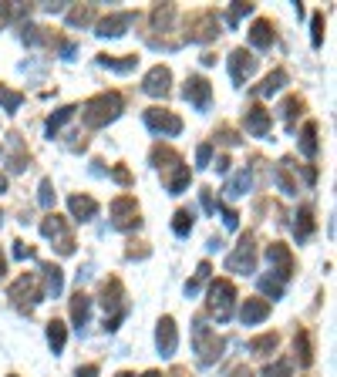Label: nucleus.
Segmentation results:
<instances>
[{"mask_svg":"<svg viewBox=\"0 0 337 377\" xmlns=\"http://www.w3.org/2000/svg\"><path fill=\"white\" fill-rule=\"evenodd\" d=\"M182 98L193 104L196 111H206L209 102H213V84H209L203 75H189L186 84H182Z\"/></svg>","mask_w":337,"mask_h":377,"instance_id":"10","label":"nucleus"},{"mask_svg":"<svg viewBox=\"0 0 337 377\" xmlns=\"http://www.w3.org/2000/svg\"><path fill=\"white\" fill-rule=\"evenodd\" d=\"M193 222H196L193 209H179V212L172 216V233L179 236V239H186V236L193 233Z\"/></svg>","mask_w":337,"mask_h":377,"instance_id":"33","label":"nucleus"},{"mask_svg":"<svg viewBox=\"0 0 337 377\" xmlns=\"http://www.w3.org/2000/svg\"><path fill=\"white\" fill-rule=\"evenodd\" d=\"M260 290H263V293H267L270 300H280V297H284V283H280L277 276H263V280H260Z\"/></svg>","mask_w":337,"mask_h":377,"instance_id":"42","label":"nucleus"},{"mask_svg":"<svg viewBox=\"0 0 337 377\" xmlns=\"http://www.w3.org/2000/svg\"><path fill=\"white\" fill-rule=\"evenodd\" d=\"M273 40H277V34H273V24L270 21H253V27H250V44L257 48V51H270Z\"/></svg>","mask_w":337,"mask_h":377,"instance_id":"20","label":"nucleus"},{"mask_svg":"<svg viewBox=\"0 0 337 377\" xmlns=\"http://www.w3.org/2000/svg\"><path fill=\"white\" fill-rule=\"evenodd\" d=\"M75 377H98V364H81L75 371Z\"/></svg>","mask_w":337,"mask_h":377,"instance_id":"52","label":"nucleus"},{"mask_svg":"<svg viewBox=\"0 0 337 377\" xmlns=\"http://www.w3.org/2000/svg\"><path fill=\"white\" fill-rule=\"evenodd\" d=\"M189 182H193V169H189V165H182V162L166 175V189H168V195H182L186 189H189Z\"/></svg>","mask_w":337,"mask_h":377,"instance_id":"23","label":"nucleus"},{"mask_svg":"<svg viewBox=\"0 0 337 377\" xmlns=\"http://www.w3.org/2000/svg\"><path fill=\"white\" fill-rule=\"evenodd\" d=\"M21 104H24V94L11 92V88H4V84H0V108H4V111H11V115H14Z\"/></svg>","mask_w":337,"mask_h":377,"instance_id":"39","label":"nucleus"},{"mask_svg":"<svg viewBox=\"0 0 337 377\" xmlns=\"http://www.w3.org/2000/svg\"><path fill=\"white\" fill-rule=\"evenodd\" d=\"M216 138H220V142H226V145L240 142V135H236V131H230V129H220V135H216Z\"/></svg>","mask_w":337,"mask_h":377,"instance_id":"53","label":"nucleus"},{"mask_svg":"<svg viewBox=\"0 0 337 377\" xmlns=\"http://www.w3.org/2000/svg\"><path fill=\"white\" fill-rule=\"evenodd\" d=\"M95 21V7L85 4V7H75V11H68V27H88Z\"/></svg>","mask_w":337,"mask_h":377,"instance_id":"37","label":"nucleus"},{"mask_svg":"<svg viewBox=\"0 0 337 377\" xmlns=\"http://www.w3.org/2000/svg\"><path fill=\"white\" fill-rule=\"evenodd\" d=\"M68 209H71L75 222H91L98 216V202H95L91 195H71V199H68Z\"/></svg>","mask_w":337,"mask_h":377,"instance_id":"21","label":"nucleus"},{"mask_svg":"<svg viewBox=\"0 0 337 377\" xmlns=\"http://www.w3.org/2000/svg\"><path fill=\"white\" fill-rule=\"evenodd\" d=\"M102 67H108V71H115V75H129V71H135V65H139V58L135 54H129V58H112V54H98L95 58Z\"/></svg>","mask_w":337,"mask_h":377,"instance_id":"25","label":"nucleus"},{"mask_svg":"<svg viewBox=\"0 0 337 377\" xmlns=\"http://www.w3.org/2000/svg\"><path fill=\"white\" fill-rule=\"evenodd\" d=\"M142 377H162V374H159V371H145Z\"/></svg>","mask_w":337,"mask_h":377,"instance_id":"59","label":"nucleus"},{"mask_svg":"<svg viewBox=\"0 0 337 377\" xmlns=\"http://www.w3.org/2000/svg\"><path fill=\"white\" fill-rule=\"evenodd\" d=\"M24 13H31V7H17V4H0V27H7L11 21L24 17Z\"/></svg>","mask_w":337,"mask_h":377,"instance_id":"40","label":"nucleus"},{"mask_svg":"<svg viewBox=\"0 0 337 377\" xmlns=\"http://www.w3.org/2000/svg\"><path fill=\"white\" fill-rule=\"evenodd\" d=\"M220 34V17L213 11H203L196 13L193 21H189V31H186V40H193V44H206V40H216Z\"/></svg>","mask_w":337,"mask_h":377,"instance_id":"9","label":"nucleus"},{"mask_svg":"<svg viewBox=\"0 0 337 377\" xmlns=\"http://www.w3.org/2000/svg\"><path fill=\"white\" fill-rule=\"evenodd\" d=\"M75 111H78V104H65V108H58L51 118H48V125H44V131H48V138H54L58 131L65 129V121H71L75 118Z\"/></svg>","mask_w":337,"mask_h":377,"instance_id":"30","label":"nucleus"},{"mask_svg":"<svg viewBox=\"0 0 337 377\" xmlns=\"http://www.w3.org/2000/svg\"><path fill=\"white\" fill-rule=\"evenodd\" d=\"M142 121H145V129L162 135V138H176V135L182 131V118L172 115L168 108H145Z\"/></svg>","mask_w":337,"mask_h":377,"instance_id":"7","label":"nucleus"},{"mask_svg":"<svg viewBox=\"0 0 337 377\" xmlns=\"http://www.w3.org/2000/svg\"><path fill=\"white\" fill-rule=\"evenodd\" d=\"M132 24H135V13H132V11H118V13L102 17V21L95 24V34H98V38H122Z\"/></svg>","mask_w":337,"mask_h":377,"instance_id":"13","label":"nucleus"},{"mask_svg":"<svg viewBox=\"0 0 337 377\" xmlns=\"http://www.w3.org/2000/svg\"><path fill=\"white\" fill-rule=\"evenodd\" d=\"M193 351H196V357H199V364H206V367L216 364L223 357V351H226V340H223L216 330H209L203 317L193 320Z\"/></svg>","mask_w":337,"mask_h":377,"instance_id":"2","label":"nucleus"},{"mask_svg":"<svg viewBox=\"0 0 337 377\" xmlns=\"http://www.w3.org/2000/svg\"><path fill=\"white\" fill-rule=\"evenodd\" d=\"M41 273H44V286H41V290H44L48 297H61V290H65V270L54 266V263H44Z\"/></svg>","mask_w":337,"mask_h":377,"instance_id":"22","label":"nucleus"},{"mask_svg":"<svg viewBox=\"0 0 337 377\" xmlns=\"http://www.w3.org/2000/svg\"><path fill=\"white\" fill-rule=\"evenodd\" d=\"M156 347L162 357H172L176 354V347H179V327H176V320L172 317H162L156 327Z\"/></svg>","mask_w":337,"mask_h":377,"instance_id":"16","label":"nucleus"},{"mask_svg":"<svg viewBox=\"0 0 337 377\" xmlns=\"http://www.w3.org/2000/svg\"><path fill=\"white\" fill-rule=\"evenodd\" d=\"M257 54L253 51H243V48H236L233 54H230V78L236 81V84H247L253 75H257Z\"/></svg>","mask_w":337,"mask_h":377,"instance_id":"12","label":"nucleus"},{"mask_svg":"<svg viewBox=\"0 0 337 377\" xmlns=\"http://www.w3.org/2000/svg\"><path fill=\"white\" fill-rule=\"evenodd\" d=\"M168 88H172V71H168L166 65H156L142 78V92L149 94V98H166Z\"/></svg>","mask_w":337,"mask_h":377,"instance_id":"14","label":"nucleus"},{"mask_svg":"<svg viewBox=\"0 0 337 377\" xmlns=\"http://www.w3.org/2000/svg\"><path fill=\"white\" fill-rule=\"evenodd\" d=\"M226 377H253V371H250V367H233Z\"/></svg>","mask_w":337,"mask_h":377,"instance_id":"55","label":"nucleus"},{"mask_svg":"<svg viewBox=\"0 0 337 377\" xmlns=\"http://www.w3.org/2000/svg\"><path fill=\"white\" fill-rule=\"evenodd\" d=\"M287 81H290V75H287L284 67H277V71H270V75L263 78V84H257V88H253V94H260V98H273V94L287 84Z\"/></svg>","mask_w":337,"mask_h":377,"instance_id":"24","label":"nucleus"},{"mask_svg":"<svg viewBox=\"0 0 337 377\" xmlns=\"http://www.w3.org/2000/svg\"><path fill=\"white\" fill-rule=\"evenodd\" d=\"M88 317H91V300L85 293H78V297L71 300V320L81 330V327H88Z\"/></svg>","mask_w":337,"mask_h":377,"instance_id":"31","label":"nucleus"},{"mask_svg":"<svg viewBox=\"0 0 337 377\" xmlns=\"http://www.w3.org/2000/svg\"><path fill=\"white\" fill-rule=\"evenodd\" d=\"M273 185H277V189H280L284 195H297V182L290 179V172H287L284 162H280V165L273 169Z\"/></svg>","mask_w":337,"mask_h":377,"instance_id":"35","label":"nucleus"},{"mask_svg":"<svg viewBox=\"0 0 337 377\" xmlns=\"http://www.w3.org/2000/svg\"><path fill=\"white\" fill-rule=\"evenodd\" d=\"M267 263H270V273L280 280V283H287L290 276H294V253H290V246H284V243H270L267 246Z\"/></svg>","mask_w":337,"mask_h":377,"instance_id":"11","label":"nucleus"},{"mask_svg":"<svg viewBox=\"0 0 337 377\" xmlns=\"http://www.w3.org/2000/svg\"><path fill=\"white\" fill-rule=\"evenodd\" d=\"M152 165H156V169H162V172H168V169H176V165H179L182 158H179V152H172V148H168V145H156V148H152Z\"/></svg>","mask_w":337,"mask_h":377,"instance_id":"29","label":"nucleus"},{"mask_svg":"<svg viewBox=\"0 0 337 377\" xmlns=\"http://www.w3.org/2000/svg\"><path fill=\"white\" fill-rule=\"evenodd\" d=\"M7 273V260H4V253H0V276Z\"/></svg>","mask_w":337,"mask_h":377,"instance_id":"57","label":"nucleus"},{"mask_svg":"<svg viewBox=\"0 0 337 377\" xmlns=\"http://www.w3.org/2000/svg\"><path fill=\"white\" fill-rule=\"evenodd\" d=\"M112 179H115L118 185H129L132 182V172L125 169V165H115V169H112Z\"/></svg>","mask_w":337,"mask_h":377,"instance_id":"50","label":"nucleus"},{"mask_svg":"<svg viewBox=\"0 0 337 377\" xmlns=\"http://www.w3.org/2000/svg\"><path fill=\"white\" fill-rule=\"evenodd\" d=\"M273 351H277V334H260L250 340V354H257V357H270Z\"/></svg>","mask_w":337,"mask_h":377,"instance_id":"34","label":"nucleus"},{"mask_svg":"<svg viewBox=\"0 0 337 377\" xmlns=\"http://www.w3.org/2000/svg\"><path fill=\"white\" fill-rule=\"evenodd\" d=\"M7 297L14 300V307L17 310H34L41 300H44V290H41V280L34 273H24V276H17L11 283V290H7Z\"/></svg>","mask_w":337,"mask_h":377,"instance_id":"4","label":"nucleus"},{"mask_svg":"<svg viewBox=\"0 0 337 377\" xmlns=\"http://www.w3.org/2000/svg\"><path fill=\"white\" fill-rule=\"evenodd\" d=\"M253 13V4H247V0H236L233 7H230V13H226V24L236 27L240 24V17H250Z\"/></svg>","mask_w":337,"mask_h":377,"instance_id":"41","label":"nucleus"},{"mask_svg":"<svg viewBox=\"0 0 337 377\" xmlns=\"http://www.w3.org/2000/svg\"><path fill=\"white\" fill-rule=\"evenodd\" d=\"M199 202H203V209H206L209 216L216 212V199H213V189H203V192H199Z\"/></svg>","mask_w":337,"mask_h":377,"instance_id":"49","label":"nucleus"},{"mask_svg":"<svg viewBox=\"0 0 337 377\" xmlns=\"http://www.w3.org/2000/svg\"><path fill=\"white\" fill-rule=\"evenodd\" d=\"M209 165H213V145L203 142L196 148V169H209Z\"/></svg>","mask_w":337,"mask_h":377,"instance_id":"45","label":"nucleus"},{"mask_svg":"<svg viewBox=\"0 0 337 377\" xmlns=\"http://www.w3.org/2000/svg\"><path fill=\"white\" fill-rule=\"evenodd\" d=\"M122 300H125L122 283H118V280H108V283L102 286V307H105V313H112V317H118V313H129Z\"/></svg>","mask_w":337,"mask_h":377,"instance_id":"18","label":"nucleus"},{"mask_svg":"<svg viewBox=\"0 0 337 377\" xmlns=\"http://www.w3.org/2000/svg\"><path fill=\"white\" fill-rule=\"evenodd\" d=\"M27 48H41V44H48V34H44V27L38 24H24V34H21Z\"/></svg>","mask_w":337,"mask_h":377,"instance_id":"38","label":"nucleus"},{"mask_svg":"<svg viewBox=\"0 0 337 377\" xmlns=\"http://www.w3.org/2000/svg\"><path fill=\"white\" fill-rule=\"evenodd\" d=\"M267 317H270V303H267V300H260V297L243 300V307H240V320H243V327H257V324H263Z\"/></svg>","mask_w":337,"mask_h":377,"instance_id":"17","label":"nucleus"},{"mask_svg":"<svg viewBox=\"0 0 337 377\" xmlns=\"http://www.w3.org/2000/svg\"><path fill=\"white\" fill-rule=\"evenodd\" d=\"M311 40H314V48L324 44V13H314L311 17Z\"/></svg>","mask_w":337,"mask_h":377,"instance_id":"44","label":"nucleus"},{"mask_svg":"<svg viewBox=\"0 0 337 377\" xmlns=\"http://www.w3.org/2000/svg\"><path fill=\"white\" fill-rule=\"evenodd\" d=\"M209 273H213V266H209V263L203 260V263H199V266H196V276H193V280H189V283H186V297H196V293L203 290V283H206V280H209Z\"/></svg>","mask_w":337,"mask_h":377,"instance_id":"36","label":"nucleus"},{"mask_svg":"<svg viewBox=\"0 0 337 377\" xmlns=\"http://www.w3.org/2000/svg\"><path fill=\"white\" fill-rule=\"evenodd\" d=\"M300 111H304V98H287V102L280 104V115H284L287 121H294Z\"/></svg>","mask_w":337,"mask_h":377,"instance_id":"43","label":"nucleus"},{"mask_svg":"<svg viewBox=\"0 0 337 377\" xmlns=\"http://www.w3.org/2000/svg\"><path fill=\"white\" fill-rule=\"evenodd\" d=\"M294 351H297V361H300V367H311V361H314L311 330H304V327H300L297 334H294Z\"/></svg>","mask_w":337,"mask_h":377,"instance_id":"27","label":"nucleus"},{"mask_svg":"<svg viewBox=\"0 0 337 377\" xmlns=\"http://www.w3.org/2000/svg\"><path fill=\"white\" fill-rule=\"evenodd\" d=\"M118 115H122V94L118 92H102L81 104V121H85L88 129H105V125H112Z\"/></svg>","mask_w":337,"mask_h":377,"instance_id":"1","label":"nucleus"},{"mask_svg":"<svg viewBox=\"0 0 337 377\" xmlns=\"http://www.w3.org/2000/svg\"><path fill=\"white\" fill-rule=\"evenodd\" d=\"M41 236H44V239H51L54 249H58L61 256H71V253H75V236H71V229H68L65 216L48 212V216L41 219Z\"/></svg>","mask_w":337,"mask_h":377,"instance_id":"5","label":"nucleus"},{"mask_svg":"<svg viewBox=\"0 0 337 377\" xmlns=\"http://www.w3.org/2000/svg\"><path fill=\"white\" fill-rule=\"evenodd\" d=\"M317 148H321V142H317V121H307V125L300 129V155L314 158Z\"/></svg>","mask_w":337,"mask_h":377,"instance_id":"28","label":"nucleus"},{"mask_svg":"<svg viewBox=\"0 0 337 377\" xmlns=\"http://www.w3.org/2000/svg\"><path fill=\"white\" fill-rule=\"evenodd\" d=\"M7 192V179H4V175H0V195Z\"/></svg>","mask_w":337,"mask_h":377,"instance_id":"58","label":"nucleus"},{"mask_svg":"<svg viewBox=\"0 0 337 377\" xmlns=\"http://www.w3.org/2000/svg\"><path fill=\"white\" fill-rule=\"evenodd\" d=\"M206 307H209V313L216 317V324H226V320L233 317V307H236V286L230 283V280H216L206 293Z\"/></svg>","mask_w":337,"mask_h":377,"instance_id":"3","label":"nucleus"},{"mask_svg":"<svg viewBox=\"0 0 337 377\" xmlns=\"http://www.w3.org/2000/svg\"><path fill=\"white\" fill-rule=\"evenodd\" d=\"M112 226L122 229V233H129V229H139V226H142L135 195H118V199H112Z\"/></svg>","mask_w":337,"mask_h":377,"instance_id":"8","label":"nucleus"},{"mask_svg":"<svg viewBox=\"0 0 337 377\" xmlns=\"http://www.w3.org/2000/svg\"><path fill=\"white\" fill-rule=\"evenodd\" d=\"M75 51H78V48H75L71 40H61V58H65V61H71V58H75Z\"/></svg>","mask_w":337,"mask_h":377,"instance_id":"54","label":"nucleus"},{"mask_svg":"<svg viewBox=\"0 0 337 377\" xmlns=\"http://www.w3.org/2000/svg\"><path fill=\"white\" fill-rule=\"evenodd\" d=\"M311 233H314V209L300 206L297 216H294V236H297V243H304V239H311Z\"/></svg>","mask_w":337,"mask_h":377,"instance_id":"26","label":"nucleus"},{"mask_svg":"<svg viewBox=\"0 0 337 377\" xmlns=\"http://www.w3.org/2000/svg\"><path fill=\"white\" fill-rule=\"evenodd\" d=\"M216 209L223 212V226H226V229H236V226H240V216H236V209L220 206V202H216Z\"/></svg>","mask_w":337,"mask_h":377,"instance_id":"48","label":"nucleus"},{"mask_svg":"<svg viewBox=\"0 0 337 377\" xmlns=\"http://www.w3.org/2000/svg\"><path fill=\"white\" fill-rule=\"evenodd\" d=\"M216 172H230V158H226V155L216 158Z\"/></svg>","mask_w":337,"mask_h":377,"instance_id":"56","label":"nucleus"},{"mask_svg":"<svg viewBox=\"0 0 337 377\" xmlns=\"http://www.w3.org/2000/svg\"><path fill=\"white\" fill-rule=\"evenodd\" d=\"M250 189H253V169H236L233 175L226 179V185H223L226 199H243Z\"/></svg>","mask_w":337,"mask_h":377,"instance_id":"19","label":"nucleus"},{"mask_svg":"<svg viewBox=\"0 0 337 377\" xmlns=\"http://www.w3.org/2000/svg\"><path fill=\"white\" fill-rule=\"evenodd\" d=\"M14 256H17V260H31V256H34V249L27 246V243H14Z\"/></svg>","mask_w":337,"mask_h":377,"instance_id":"51","label":"nucleus"},{"mask_svg":"<svg viewBox=\"0 0 337 377\" xmlns=\"http://www.w3.org/2000/svg\"><path fill=\"white\" fill-rule=\"evenodd\" d=\"M68 344V327L61 324V320H51L48 324V347H51L54 354H61Z\"/></svg>","mask_w":337,"mask_h":377,"instance_id":"32","label":"nucleus"},{"mask_svg":"<svg viewBox=\"0 0 337 377\" xmlns=\"http://www.w3.org/2000/svg\"><path fill=\"white\" fill-rule=\"evenodd\" d=\"M226 270L230 273H243L250 276L253 270H257V249H253V233H243L240 236V243H236V249L226 256Z\"/></svg>","mask_w":337,"mask_h":377,"instance_id":"6","label":"nucleus"},{"mask_svg":"<svg viewBox=\"0 0 337 377\" xmlns=\"http://www.w3.org/2000/svg\"><path fill=\"white\" fill-rule=\"evenodd\" d=\"M38 202H41V206H44V209H51V206H54V185H51V179H41Z\"/></svg>","mask_w":337,"mask_h":377,"instance_id":"46","label":"nucleus"},{"mask_svg":"<svg viewBox=\"0 0 337 377\" xmlns=\"http://www.w3.org/2000/svg\"><path fill=\"white\" fill-rule=\"evenodd\" d=\"M290 371H294L290 361H273V364L263 371V377H290Z\"/></svg>","mask_w":337,"mask_h":377,"instance_id":"47","label":"nucleus"},{"mask_svg":"<svg viewBox=\"0 0 337 377\" xmlns=\"http://www.w3.org/2000/svg\"><path fill=\"white\" fill-rule=\"evenodd\" d=\"M243 129L253 135V138H267L273 131V115L270 108H263V104H253L247 111V118H243Z\"/></svg>","mask_w":337,"mask_h":377,"instance_id":"15","label":"nucleus"},{"mask_svg":"<svg viewBox=\"0 0 337 377\" xmlns=\"http://www.w3.org/2000/svg\"><path fill=\"white\" fill-rule=\"evenodd\" d=\"M11 377H17V374H11Z\"/></svg>","mask_w":337,"mask_h":377,"instance_id":"60","label":"nucleus"}]
</instances>
